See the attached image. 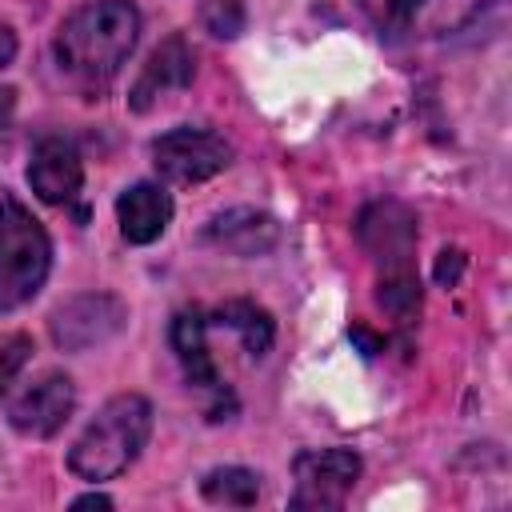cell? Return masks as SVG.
I'll return each mask as SVG.
<instances>
[{"label":"cell","mask_w":512,"mask_h":512,"mask_svg":"<svg viewBox=\"0 0 512 512\" xmlns=\"http://www.w3.org/2000/svg\"><path fill=\"white\" fill-rule=\"evenodd\" d=\"M292 500L296 512H336L360 480V456L352 448H308L292 460Z\"/></svg>","instance_id":"277c9868"},{"label":"cell","mask_w":512,"mask_h":512,"mask_svg":"<svg viewBox=\"0 0 512 512\" xmlns=\"http://www.w3.org/2000/svg\"><path fill=\"white\" fill-rule=\"evenodd\" d=\"M204 24H208V32L212 36H240V28H244V8H240V0H208L204 4Z\"/></svg>","instance_id":"ac0fdd59"},{"label":"cell","mask_w":512,"mask_h":512,"mask_svg":"<svg viewBox=\"0 0 512 512\" xmlns=\"http://www.w3.org/2000/svg\"><path fill=\"white\" fill-rule=\"evenodd\" d=\"M200 496L208 504H224V508H248L260 496V476L252 468H212L200 480Z\"/></svg>","instance_id":"2e32d148"},{"label":"cell","mask_w":512,"mask_h":512,"mask_svg":"<svg viewBox=\"0 0 512 512\" xmlns=\"http://www.w3.org/2000/svg\"><path fill=\"white\" fill-rule=\"evenodd\" d=\"M28 356H32V340L24 332H0V392L20 376Z\"/></svg>","instance_id":"e0dca14e"},{"label":"cell","mask_w":512,"mask_h":512,"mask_svg":"<svg viewBox=\"0 0 512 512\" xmlns=\"http://www.w3.org/2000/svg\"><path fill=\"white\" fill-rule=\"evenodd\" d=\"M72 508H76V512H80V508H112V496H104V492H88V496H76Z\"/></svg>","instance_id":"44dd1931"},{"label":"cell","mask_w":512,"mask_h":512,"mask_svg":"<svg viewBox=\"0 0 512 512\" xmlns=\"http://www.w3.org/2000/svg\"><path fill=\"white\" fill-rule=\"evenodd\" d=\"M460 268H464V256L456 248H444L440 260H436V280L440 284H456L460 280Z\"/></svg>","instance_id":"d6986e66"},{"label":"cell","mask_w":512,"mask_h":512,"mask_svg":"<svg viewBox=\"0 0 512 512\" xmlns=\"http://www.w3.org/2000/svg\"><path fill=\"white\" fill-rule=\"evenodd\" d=\"M136 36H140V12L132 0H88L60 24L52 52L60 72L76 88L100 92L132 56Z\"/></svg>","instance_id":"6da1fadb"},{"label":"cell","mask_w":512,"mask_h":512,"mask_svg":"<svg viewBox=\"0 0 512 512\" xmlns=\"http://www.w3.org/2000/svg\"><path fill=\"white\" fill-rule=\"evenodd\" d=\"M204 244L240 260H256L280 244V224L256 208H228L204 224Z\"/></svg>","instance_id":"4fadbf2b"},{"label":"cell","mask_w":512,"mask_h":512,"mask_svg":"<svg viewBox=\"0 0 512 512\" xmlns=\"http://www.w3.org/2000/svg\"><path fill=\"white\" fill-rule=\"evenodd\" d=\"M152 164L168 184H204L232 164V144L212 128H172L152 140Z\"/></svg>","instance_id":"8992f818"},{"label":"cell","mask_w":512,"mask_h":512,"mask_svg":"<svg viewBox=\"0 0 512 512\" xmlns=\"http://www.w3.org/2000/svg\"><path fill=\"white\" fill-rule=\"evenodd\" d=\"M488 4L492 0H364L372 20L388 32H452Z\"/></svg>","instance_id":"9c48e42d"},{"label":"cell","mask_w":512,"mask_h":512,"mask_svg":"<svg viewBox=\"0 0 512 512\" xmlns=\"http://www.w3.org/2000/svg\"><path fill=\"white\" fill-rule=\"evenodd\" d=\"M12 112H16V88H8V84H0V128H8V120H12Z\"/></svg>","instance_id":"ffe728a7"},{"label":"cell","mask_w":512,"mask_h":512,"mask_svg":"<svg viewBox=\"0 0 512 512\" xmlns=\"http://www.w3.org/2000/svg\"><path fill=\"white\" fill-rule=\"evenodd\" d=\"M116 220H120V236L128 244H152L164 236L168 220H172V196L160 184H132L120 192L116 200Z\"/></svg>","instance_id":"5bb4252c"},{"label":"cell","mask_w":512,"mask_h":512,"mask_svg":"<svg viewBox=\"0 0 512 512\" xmlns=\"http://www.w3.org/2000/svg\"><path fill=\"white\" fill-rule=\"evenodd\" d=\"M208 320L220 324V328H228L252 360H260V356L272 348V336H276L272 316H268L260 304H252V300H228V304H220Z\"/></svg>","instance_id":"9a60e30c"},{"label":"cell","mask_w":512,"mask_h":512,"mask_svg":"<svg viewBox=\"0 0 512 512\" xmlns=\"http://www.w3.org/2000/svg\"><path fill=\"white\" fill-rule=\"evenodd\" d=\"M148 432H152V404L140 392L112 396L72 440L68 448L72 476L92 480V484L120 476L148 444Z\"/></svg>","instance_id":"7a4b0ae2"},{"label":"cell","mask_w":512,"mask_h":512,"mask_svg":"<svg viewBox=\"0 0 512 512\" xmlns=\"http://www.w3.org/2000/svg\"><path fill=\"white\" fill-rule=\"evenodd\" d=\"M28 184H32V192L44 204H68V200H76V192L84 184V164H80L76 144L64 140V136H44L32 148Z\"/></svg>","instance_id":"7c38bea8"},{"label":"cell","mask_w":512,"mask_h":512,"mask_svg":"<svg viewBox=\"0 0 512 512\" xmlns=\"http://www.w3.org/2000/svg\"><path fill=\"white\" fill-rule=\"evenodd\" d=\"M356 236L380 276H412L416 272V212L400 200H372L360 220Z\"/></svg>","instance_id":"5b68a950"},{"label":"cell","mask_w":512,"mask_h":512,"mask_svg":"<svg viewBox=\"0 0 512 512\" xmlns=\"http://www.w3.org/2000/svg\"><path fill=\"white\" fill-rule=\"evenodd\" d=\"M192 76H196V56H192L188 40L184 36H168L164 44H156V52L148 56L144 72L136 76V84L128 92V108L132 112H148L160 100H168L172 92L188 88Z\"/></svg>","instance_id":"8fae6325"},{"label":"cell","mask_w":512,"mask_h":512,"mask_svg":"<svg viewBox=\"0 0 512 512\" xmlns=\"http://www.w3.org/2000/svg\"><path fill=\"white\" fill-rule=\"evenodd\" d=\"M12 56H16V36H12V28L0 24V68L12 64Z\"/></svg>","instance_id":"7402d4cb"},{"label":"cell","mask_w":512,"mask_h":512,"mask_svg":"<svg viewBox=\"0 0 512 512\" xmlns=\"http://www.w3.org/2000/svg\"><path fill=\"white\" fill-rule=\"evenodd\" d=\"M172 348H176V360L184 368L188 388H200L208 396V408H204L208 420H228L236 412V396L220 380V368H216L212 348H208V316L200 308H180L176 312V320H172Z\"/></svg>","instance_id":"52a82bcc"},{"label":"cell","mask_w":512,"mask_h":512,"mask_svg":"<svg viewBox=\"0 0 512 512\" xmlns=\"http://www.w3.org/2000/svg\"><path fill=\"white\" fill-rule=\"evenodd\" d=\"M124 324H128L124 300H116L108 292H84L52 312V340L64 352H88V348L112 340Z\"/></svg>","instance_id":"ba28073f"},{"label":"cell","mask_w":512,"mask_h":512,"mask_svg":"<svg viewBox=\"0 0 512 512\" xmlns=\"http://www.w3.org/2000/svg\"><path fill=\"white\" fill-rule=\"evenodd\" d=\"M52 244L44 224L16 200H0V312L24 308L48 280Z\"/></svg>","instance_id":"3957f363"},{"label":"cell","mask_w":512,"mask_h":512,"mask_svg":"<svg viewBox=\"0 0 512 512\" xmlns=\"http://www.w3.org/2000/svg\"><path fill=\"white\" fill-rule=\"evenodd\" d=\"M72 408H76V388H72V380L64 376V372H44L36 384H28L16 400H12V408H8V424L16 428V432H24V436H56L64 424H68V416H72Z\"/></svg>","instance_id":"30bf717a"}]
</instances>
